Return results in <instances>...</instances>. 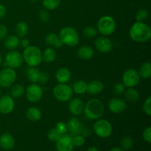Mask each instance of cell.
<instances>
[{"label": "cell", "mask_w": 151, "mask_h": 151, "mask_svg": "<svg viewBox=\"0 0 151 151\" xmlns=\"http://www.w3.org/2000/svg\"><path fill=\"white\" fill-rule=\"evenodd\" d=\"M7 35V28L5 25L0 24V40H3Z\"/></svg>", "instance_id": "cell-44"}, {"label": "cell", "mask_w": 151, "mask_h": 151, "mask_svg": "<svg viewBox=\"0 0 151 151\" xmlns=\"http://www.w3.org/2000/svg\"><path fill=\"white\" fill-rule=\"evenodd\" d=\"M24 91L25 88L23 85L19 83H16L12 85L11 90H10V94H11V97L13 99H16L22 97L24 94Z\"/></svg>", "instance_id": "cell-29"}, {"label": "cell", "mask_w": 151, "mask_h": 151, "mask_svg": "<svg viewBox=\"0 0 151 151\" xmlns=\"http://www.w3.org/2000/svg\"><path fill=\"white\" fill-rule=\"evenodd\" d=\"M6 13H7V10H6L5 6L0 3V19L4 17Z\"/></svg>", "instance_id": "cell-47"}, {"label": "cell", "mask_w": 151, "mask_h": 151, "mask_svg": "<svg viewBox=\"0 0 151 151\" xmlns=\"http://www.w3.org/2000/svg\"><path fill=\"white\" fill-rule=\"evenodd\" d=\"M142 138L146 142H151V127L148 126L143 131Z\"/></svg>", "instance_id": "cell-42"}, {"label": "cell", "mask_w": 151, "mask_h": 151, "mask_svg": "<svg viewBox=\"0 0 151 151\" xmlns=\"http://www.w3.org/2000/svg\"><path fill=\"white\" fill-rule=\"evenodd\" d=\"M55 128L61 134H66L67 133V126L66 124H65L63 122H58L55 125Z\"/></svg>", "instance_id": "cell-43"}, {"label": "cell", "mask_w": 151, "mask_h": 151, "mask_svg": "<svg viewBox=\"0 0 151 151\" xmlns=\"http://www.w3.org/2000/svg\"><path fill=\"white\" fill-rule=\"evenodd\" d=\"M16 80V73L14 69L6 67L0 71V86L8 88L11 86Z\"/></svg>", "instance_id": "cell-11"}, {"label": "cell", "mask_w": 151, "mask_h": 151, "mask_svg": "<svg viewBox=\"0 0 151 151\" xmlns=\"http://www.w3.org/2000/svg\"><path fill=\"white\" fill-rule=\"evenodd\" d=\"M16 103L11 96L4 95L0 97V114H8L15 109Z\"/></svg>", "instance_id": "cell-13"}, {"label": "cell", "mask_w": 151, "mask_h": 151, "mask_svg": "<svg viewBox=\"0 0 151 151\" xmlns=\"http://www.w3.org/2000/svg\"><path fill=\"white\" fill-rule=\"evenodd\" d=\"M62 44L68 47H73L78 45L80 41V36L78 31L72 27H66L60 31L58 35Z\"/></svg>", "instance_id": "cell-4"}, {"label": "cell", "mask_w": 151, "mask_h": 151, "mask_svg": "<svg viewBox=\"0 0 151 151\" xmlns=\"http://www.w3.org/2000/svg\"><path fill=\"white\" fill-rule=\"evenodd\" d=\"M143 111L145 112L146 115L150 116L151 115V97L149 96L145 100L144 103L142 106Z\"/></svg>", "instance_id": "cell-39"}, {"label": "cell", "mask_w": 151, "mask_h": 151, "mask_svg": "<svg viewBox=\"0 0 151 151\" xmlns=\"http://www.w3.org/2000/svg\"><path fill=\"white\" fill-rule=\"evenodd\" d=\"M104 104L99 99H91L87 102L86 104L84 105V114L86 118L91 120L100 119L104 114Z\"/></svg>", "instance_id": "cell-2"}, {"label": "cell", "mask_w": 151, "mask_h": 151, "mask_svg": "<svg viewBox=\"0 0 151 151\" xmlns=\"http://www.w3.org/2000/svg\"><path fill=\"white\" fill-rule=\"evenodd\" d=\"M72 74L66 67H60L56 71L55 78L59 83H66L71 79Z\"/></svg>", "instance_id": "cell-20"}, {"label": "cell", "mask_w": 151, "mask_h": 151, "mask_svg": "<svg viewBox=\"0 0 151 151\" xmlns=\"http://www.w3.org/2000/svg\"><path fill=\"white\" fill-rule=\"evenodd\" d=\"M93 131L94 134L100 138H109L113 132L112 125L109 120L106 119H96L93 125Z\"/></svg>", "instance_id": "cell-6"}, {"label": "cell", "mask_w": 151, "mask_h": 151, "mask_svg": "<svg viewBox=\"0 0 151 151\" xmlns=\"http://www.w3.org/2000/svg\"><path fill=\"white\" fill-rule=\"evenodd\" d=\"M2 63H3V58L2 56H1V55L0 54V65H1Z\"/></svg>", "instance_id": "cell-50"}, {"label": "cell", "mask_w": 151, "mask_h": 151, "mask_svg": "<svg viewBox=\"0 0 151 151\" xmlns=\"http://www.w3.org/2000/svg\"><path fill=\"white\" fill-rule=\"evenodd\" d=\"M55 98L59 102H67L72 98L73 91L70 86L66 83H58L55 86L52 90Z\"/></svg>", "instance_id": "cell-7"}, {"label": "cell", "mask_w": 151, "mask_h": 151, "mask_svg": "<svg viewBox=\"0 0 151 151\" xmlns=\"http://www.w3.org/2000/svg\"><path fill=\"white\" fill-rule=\"evenodd\" d=\"M56 56L55 50L52 47H48L42 53V60L46 63H52L56 59Z\"/></svg>", "instance_id": "cell-27"}, {"label": "cell", "mask_w": 151, "mask_h": 151, "mask_svg": "<svg viewBox=\"0 0 151 151\" xmlns=\"http://www.w3.org/2000/svg\"><path fill=\"white\" fill-rule=\"evenodd\" d=\"M40 70L37 67H29L27 71V76L28 80L32 83H35L38 82V77L40 75Z\"/></svg>", "instance_id": "cell-31"}, {"label": "cell", "mask_w": 151, "mask_h": 151, "mask_svg": "<svg viewBox=\"0 0 151 151\" xmlns=\"http://www.w3.org/2000/svg\"><path fill=\"white\" fill-rule=\"evenodd\" d=\"M97 29L92 26H88L85 27L83 31V33L86 37L88 38H93L97 35Z\"/></svg>", "instance_id": "cell-35"}, {"label": "cell", "mask_w": 151, "mask_h": 151, "mask_svg": "<svg viewBox=\"0 0 151 151\" xmlns=\"http://www.w3.org/2000/svg\"><path fill=\"white\" fill-rule=\"evenodd\" d=\"M16 141L9 133H4L0 136V147L5 150H10L14 147Z\"/></svg>", "instance_id": "cell-18"}, {"label": "cell", "mask_w": 151, "mask_h": 151, "mask_svg": "<svg viewBox=\"0 0 151 151\" xmlns=\"http://www.w3.org/2000/svg\"><path fill=\"white\" fill-rule=\"evenodd\" d=\"M72 140L73 145L76 147H82L86 142L85 137H83L81 134H78V135L72 137Z\"/></svg>", "instance_id": "cell-36"}, {"label": "cell", "mask_w": 151, "mask_h": 151, "mask_svg": "<svg viewBox=\"0 0 151 151\" xmlns=\"http://www.w3.org/2000/svg\"><path fill=\"white\" fill-rule=\"evenodd\" d=\"M22 57L29 67H37L42 61V52L36 46L29 45L24 49Z\"/></svg>", "instance_id": "cell-3"}, {"label": "cell", "mask_w": 151, "mask_h": 151, "mask_svg": "<svg viewBox=\"0 0 151 151\" xmlns=\"http://www.w3.org/2000/svg\"><path fill=\"white\" fill-rule=\"evenodd\" d=\"M56 150L57 151H73L74 145L72 144V136L63 134L56 142Z\"/></svg>", "instance_id": "cell-15"}, {"label": "cell", "mask_w": 151, "mask_h": 151, "mask_svg": "<svg viewBox=\"0 0 151 151\" xmlns=\"http://www.w3.org/2000/svg\"><path fill=\"white\" fill-rule=\"evenodd\" d=\"M81 134L83 136V137H85V138L86 137H88L90 135H91V130H90L88 128L83 127Z\"/></svg>", "instance_id": "cell-46"}, {"label": "cell", "mask_w": 151, "mask_h": 151, "mask_svg": "<svg viewBox=\"0 0 151 151\" xmlns=\"http://www.w3.org/2000/svg\"><path fill=\"white\" fill-rule=\"evenodd\" d=\"M50 13L48 10L47 9H42L38 13V18H39L40 21L44 23H47L50 20Z\"/></svg>", "instance_id": "cell-38"}, {"label": "cell", "mask_w": 151, "mask_h": 151, "mask_svg": "<svg viewBox=\"0 0 151 151\" xmlns=\"http://www.w3.org/2000/svg\"><path fill=\"white\" fill-rule=\"evenodd\" d=\"M130 38L137 43H146L151 38V29L143 22H137L130 28Z\"/></svg>", "instance_id": "cell-1"}, {"label": "cell", "mask_w": 151, "mask_h": 151, "mask_svg": "<svg viewBox=\"0 0 151 151\" xmlns=\"http://www.w3.org/2000/svg\"><path fill=\"white\" fill-rule=\"evenodd\" d=\"M24 94L28 101L35 103L39 102L42 99L44 91L41 86L35 83H32L28 86L27 88L25 89Z\"/></svg>", "instance_id": "cell-9"}, {"label": "cell", "mask_w": 151, "mask_h": 151, "mask_svg": "<svg viewBox=\"0 0 151 151\" xmlns=\"http://www.w3.org/2000/svg\"><path fill=\"white\" fill-rule=\"evenodd\" d=\"M148 17V11L145 8H141L138 10L136 13V19L137 22H144Z\"/></svg>", "instance_id": "cell-37"}, {"label": "cell", "mask_w": 151, "mask_h": 151, "mask_svg": "<svg viewBox=\"0 0 151 151\" xmlns=\"http://www.w3.org/2000/svg\"><path fill=\"white\" fill-rule=\"evenodd\" d=\"M45 42L47 45L56 47V48H60L63 45L59 36L55 32H50L47 34L45 38Z\"/></svg>", "instance_id": "cell-23"}, {"label": "cell", "mask_w": 151, "mask_h": 151, "mask_svg": "<svg viewBox=\"0 0 151 151\" xmlns=\"http://www.w3.org/2000/svg\"><path fill=\"white\" fill-rule=\"evenodd\" d=\"M23 57L19 52L16 50H10L6 54L4 59V65L6 67L13 69H18L23 64Z\"/></svg>", "instance_id": "cell-8"}, {"label": "cell", "mask_w": 151, "mask_h": 151, "mask_svg": "<svg viewBox=\"0 0 151 151\" xmlns=\"http://www.w3.org/2000/svg\"><path fill=\"white\" fill-rule=\"evenodd\" d=\"M19 38L17 35H12L4 38V46L7 50H15L19 47Z\"/></svg>", "instance_id": "cell-24"}, {"label": "cell", "mask_w": 151, "mask_h": 151, "mask_svg": "<svg viewBox=\"0 0 151 151\" xmlns=\"http://www.w3.org/2000/svg\"><path fill=\"white\" fill-rule=\"evenodd\" d=\"M94 55V49L87 45H83L80 47L78 50V56L79 58L83 60H90Z\"/></svg>", "instance_id": "cell-21"}, {"label": "cell", "mask_w": 151, "mask_h": 151, "mask_svg": "<svg viewBox=\"0 0 151 151\" xmlns=\"http://www.w3.org/2000/svg\"><path fill=\"white\" fill-rule=\"evenodd\" d=\"M66 126H67L68 131H69L72 137L78 135V134H81L82 128L83 127L81 120L77 116H72V118H70L68 120L67 123H66Z\"/></svg>", "instance_id": "cell-17"}, {"label": "cell", "mask_w": 151, "mask_h": 151, "mask_svg": "<svg viewBox=\"0 0 151 151\" xmlns=\"http://www.w3.org/2000/svg\"><path fill=\"white\" fill-rule=\"evenodd\" d=\"M140 78L148 79L151 77V64L150 62H145L140 66L139 70Z\"/></svg>", "instance_id": "cell-28"}, {"label": "cell", "mask_w": 151, "mask_h": 151, "mask_svg": "<svg viewBox=\"0 0 151 151\" xmlns=\"http://www.w3.org/2000/svg\"><path fill=\"white\" fill-rule=\"evenodd\" d=\"M122 83L128 88H134L137 86L140 81V76L138 71L136 69H128L124 72L122 78Z\"/></svg>", "instance_id": "cell-10"}, {"label": "cell", "mask_w": 151, "mask_h": 151, "mask_svg": "<svg viewBox=\"0 0 151 151\" xmlns=\"http://www.w3.org/2000/svg\"><path fill=\"white\" fill-rule=\"evenodd\" d=\"M49 79H50V76H49V74L47 72H41L39 77H38V82L41 85H45L48 83Z\"/></svg>", "instance_id": "cell-41"}, {"label": "cell", "mask_w": 151, "mask_h": 151, "mask_svg": "<svg viewBox=\"0 0 151 151\" xmlns=\"http://www.w3.org/2000/svg\"><path fill=\"white\" fill-rule=\"evenodd\" d=\"M72 91L77 94H83L87 91V83L83 80L76 81L72 87Z\"/></svg>", "instance_id": "cell-26"}, {"label": "cell", "mask_w": 151, "mask_h": 151, "mask_svg": "<svg viewBox=\"0 0 151 151\" xmlns=\"http://www.w3.org/2000/svg\"><path fill=\"white\" fill-rule=\"evenodd\" d=\"M104 89V85L98 80L91 81L89 83H87V92L92 95L99 94Z\"/></svg>", "instance_id": "cell-19"}, {"label": "cell", "mask_w": 151, "mask_h": 151, "mask_svg": "<svg viewBox=\"0 0 151 151\" xmlns=\"http://www.w3.org/2000/svg\"><path fill=\"white\" fill-rule=\"evenodd\" d=\"M121 147L124 150H130L132 148L133 145H134V140L131 137H124L123 138L121 139L120 142Z\"/></svg>", "instance_id": "cell-34"}, {"label": "cell", "mask_w": 151, "mask_h": 151, "mask_svg": "<svg viewBox=\"0 0 151 151\" xmlns=\"http://www.w3.org/2000/svg\"><path fill=\"white\" fill-rule=\"evenodd\" d=\"M68 109H69V112L73 116H79L83 112L84 103L81 99L78 97H74L69 100Z\"/></svg>", "instance_id": "cell-16"}, {"label": "cell", "mask_w": 151, "mask_h": 151, "mask_svg": "<svg viewBox=\"0 0 151 151\" xmlns=\"http://www.w3.org/2000/svg\"><path fill=\"white\" fill-rule=\"evenodd\" d=\"M62 135L63 134H60L55 128H53L49 131L48 134H47V138L50 142H56L61 137Z\"/></svg>", "instance_id": "cell-33"}, {"label": "cell", "mask_w": 151, "mask_h": 151, "mask_svg": "<svg viewBox=\"0 0 151 151\" xmlns=\"http://www.w3.org/2000/svg\"><path fill=\"white\" fill-rule=\"evenodd\" d=\"M110 151H123V150H122V149L120 148V147H114V148H112Z\"/></svg>", "instance_id": "cell-49"}, {"label": "cell", "mask_w": 151, "mask_h": 151, "mask_svg": "<svg viewBox=\"0 0 151 151\" xmlns=\"http://www.w3.org/2000/svg\"><path fill=\"white\" fill-rule=\"evenodd\" d=\"M0 97H1V89H0Z\"/></svg>", "instance_id": "cell-52"}, {"label": "cell", "mask_w": 151, "mask_h": 151, "mask_svg": "<svg viewBox=\"0 0 151 151\" xmlns=\"http://www.w3.org/2000/svg\"><path fill=\"white\" fill-rule=\"evenodd\" d=\"M31 1H32V2H35V1H38V0H31Z\"/></svg>", "instance_id": "cell-51"}, {"label": "cell", "mask_w": 151, "mask_h": 151, "mask_svg": "<svg viewBox=\"0 0 151 151\" xmlns=\"http://www.w3.org/2000/svg\"><path fill=\"white\" fill-rule=\"evenodd\" d=\"M94 46H95L96 50L100 53H109L110 52L113 48V43L112 41L107 38V36H102L98 37L95 40L94 42Z\"/></svg>", "instance_id": "cell-12"}, {"label": "cell", "mask_w": 151, "mask_h": 151, "mask_svg": "<svg viewBox=\"0 0 151 151\" xmlns=\"http://www.w3.org/2000/svg\"><path fill=\"white\" fill-rule=\"evenodd\" d=\"M26 116L27 118L31 122H38L41 118V111L38 108L32 106L27 110Z\"/></svg>", "instance_id": "cell-22"}, {"label": "cell", "mask_w": 151, "mask_h": 151, "mask_svg": "<svg viewBox=\"0 0 151 151\" xmlns=\"http://www.w3.org/2000/svg\"><path fill=\"white\" fill-rule=\"evenodd\" d=\"M123 94L125 100L130 103H136L139 100V93L134 88H128V89L125 90Z\"/></svg>", "instance_id": "cell-25"}, {"label": "cell", "mask_w": 151, "mask_h": 151, "mask_svg": "<svg viewBox=\"0 0 151 151\" xmlns=\"http://www.w3.org/2000/svg\"><path fill=\"white\" fill-rule=\"evenodd\" d=\"M86 151H99V150L98 149H97V147H94V146H91V147H89L88 149H87Z\"/></svg>", "instance_id": "cell-48"}, {"label": "cell", "mask_w": 151, "mask_h": 151, "mask_svg": "<svg viewBox=\"0 0 151 151\" xmlns=\"http://www.w3.org/2000/svg\"><path fill=\"white\" fill-rule=\"evenodd\" d=\"M125 86L123 85V83H117L115 84L113 87V91L116 95H122L125 91Z\"/></svg>", "instance_id": "cell-40"}, {"label": "cell", "mask_w": 151, "mask_h": 151, "mask_svg": "<svg viewBox=\"0 0 151 151\" xmlns=\"http://www.w3.org/2000/svg\"><path fill=\"white\" fill-rule=\"evenodd\" d=\"M109 111L114 114L123 113L127 109V104L124 100L118 97L111 99L108 104Z\"/></svg>", "instance_id": "cell-14"}, {"label": "cell", "mask_w": 151, "mask_h": 151, "mask_svg": "<svg viewBox=\"0 0 151 151\" xmlns=\"http://www.w3.org/2000/svg\"><path fill=\"white\" fill-rule=\"evenodd\" d=\"M61 0H43L42 4L45 9L48 10H53L59 7Z\"/></svg>", "instance_id": "cell-32"}, {"label": "cell", "mask_w": 151, "mask_h": 151, "mask_svg": "<svg viewBox=\"0 0 151 151\" xmlns=\"http://www.w3.org/2000/svg\"><path fill=\"white\" fill-rule=\"evenodd\" d=\"M116 22L110 16H103L99 19L97 24V29L99 33L103 36H109L116 30Z\"/></svg>", "instance_id": "cell-5"}, {"label": "cell", "mask_w": 151, "mask_h": 151, "mask_svg": "<svg viewBox=\"0 0 151 151\" xmlns=\"http://www.w3.org/2000/svg\"><path fill=\"white\" fill-rule=\"evenodd\" d=\"M29 27L26 22H19L16 24V32L17 34V36L19 38H24L28 33Z\"/></svg>", "instance_id": "cell-30"}, {"label": "cell", "mask_w": 151, "mask_h": 151, "mask_svg": "<svg viewBox=\"0 0 151 151\" xmlns=\"http://www.w3.org/2000/svg\"><path fill=\"white\" fill-rule=\"evenodd\" d=\"M19 46H20L22 48H27V47L29 46V41L27 38H22V39L19 40Z\"/></svg>", "instance_id": "cell-45"}]
</instances>
